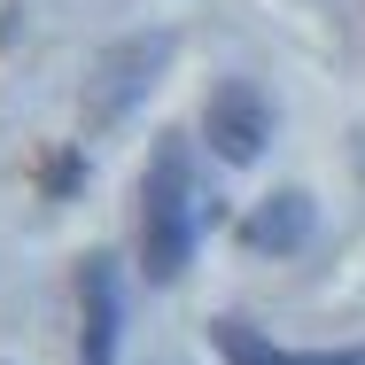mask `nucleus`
<instances>
[{
  "label": "nucleus",
  "instance_id": "1",
  "mask_svg": "<svg viewBox=\"0 0 365 365\" xmlns=\"http://www.w3.org/2000/svg\"><path fill=\"white\" fill-rule=\"evenodd\" d=\"M195 233H202V195H195V163L187 148L163 140L140 171V264L155 288H171L195 264Z\"/></svg>",
  "mask_w": 365,
  "mask_h": 365
},
{
  "label": "nucleus",
  "instance_id": "2",
  "mask_svg": "<svg viewBox=\"0 0 365 365\" xmlns=\"http://www.w3.org/2000/svg\"><path fill=\"white\" fill-rule=\"evenodd\" d=\"M202 140L218 148V163H257L272 140V101L257 78H218L202 101Z\"/></svg>",
  "mask_w": 365,
  "mask_h": 365
},
{
  "label": "nucleus",
  "instance_id": "3",
  "mask_svg": "<svg viewBox=\"0 0 365 365\" xmlns=\"http://www.w3.org/2000/svg\"><path fill=\"white\" fill-rule=\"evenodd\" d=\"M86 327H78V365H117V334H125V303H117V264L86 257Z\"/></svg>",
  "mask_w": 365,
  "mask_h": 365
},
{
  "label": "nucleus",
  "instance_id": "4",
  "mask_svg": "<svg viewBox=\"0 0 365 365\" xmlns=\"http://www.w3.org/2000/svg\"><path fill=\"white\" fill-rule=\"evenodd\" d=\"M218 350L225 365H365V342L358 350H280V342L249 334L241 319H218Z\"/></svg>",
  "mask_w": 365,
  "mask_h": 365
},
{
  "label": "nucleus",
  "instance_id": "5",
  "mask_svg": "<svg viewBox=\"0 0 365 365\" xmlns=\"http://www.w3.org/2000/svg\"><path fill=\"white\" fill-rule=\"evenodd\" d=\"M241 241L249 249H272V257H288V249H303L311 241V195H272V202H257L249 218H241Z\"/></svg>",
  "mask_w": 365,
  "mask_h": 365
}]
</instances>
